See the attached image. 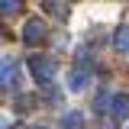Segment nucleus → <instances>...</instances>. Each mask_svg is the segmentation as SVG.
<instances>
[{
	"instance_id": "423d86ee",
	"label": "nucleus",
	"mask_w": 129,
	"mask_h": 129,
	"mask_svg": "<svg viewBox=\"0 0 129 129\" xmlns=\"http://www.w3.org/2000/svg\"><path fill=\"white\" fill-rule=\"evenodd\" d=\"M113 48H116V52H123V55L129 52V23L116 26V32H113Z\"/></svg>"
},
{
	"instance_id": "20e7f679",
	"label": "nucleus",
	"mask_w": 129,
	"mask_h": 129,
	"mask_svg": "<svg viewBox=\"0 0 129 129\" xmlns=\"http://www.w3.org/2000/svg\"><path fill=\"white\" fill-rule=\"evenodd\" d=\"M87 84H90V68H84V64H78V68H74V71L68 74V87H71V90L78 94V90H84Z\"/></svg>"
},
{
	"instance_id": "7ed1b4c3",
	"label": "nucleus",
	"mask_w": 129,
	"mask_h": 129,
	"mask_svg": "<svg viewBox=\"0 0 129 129\" xmlns=\"http://www.w3.org/2000/svg\"><path fill=\"white\" fill-rule=\"evenodd\" d=\"M45 19H39V16H32V19H26V26H23V42L26 45H42L45 42Z\"/></svg>"
},
{
	"instance_id": "39448f33",
	"label": "nucleus",
	"mask_w": 129,
	"mask_h": 129,
	"mask_svg": "<svg viewBox=\"0 0 129 129\" xmlns=\"http://www.w3.org/2000/svg\"><path fill=\"white\" fill-rule=\"evenodd\" d=\"M110 113L116 119H126L129 116V94H113L110 97Z\"/></svg>"
},
{
	"instance_id": "1a4fd4ad",
	"label": "nucleus",
	"mask_w": 129,
	"mask_h": 129,
	"mask_svg": "<svg viewBox=\"0 0 129 129\" xmlns=\"http://www.w3.org/2000/svg\"><path fill=\"white\" fill-rule=\"evenodd\" d=\"M23 10V0H0V16H13Z\"/></svg>"
},
{
	"instance_id": "6e6552de",
	"label": "nucleus",
	"mask_w": 129,
	"mask_h": 129,
	"mask_svg": "<svg viewBox=\"0 0 129 129\" xmlns=\"http://www.w3.org/2000/svg\"><path fill=\"white\" fill-rule=\"evenodd\" d=\"M61 129H84V116H81L78 110L64 113V116H61Z\"/></svg>"
},
{
	"instance_id": "9b49d317",
	"label": "nucleus",
	"mask_w": 129,
	"mask_h": 129,
	"mask_svg": "<svg viewBox=\"0 0 129 129\" xmlns=\"http://www.w3.org/2000/svg\"><path fill=\"white\" fill-rule=\"evenodd\" d=\"M0 129H3V116H0Z\"/></svg>"
},
{
	"instance_id": "0eeeda50",
	"label": "nucleus",
	"mask_w": 129,
	"mask_h": 129,
	"mask_svg": "<svg viewBox=\"0 0 129 129\" xmlns=\"http://www.w3.org/2000/svg\"><path fill=\"white\" fill-rule=\"evenodd\" d=\"M42 7H45V13H52L55 19H64V16H68V3H64V0H42Z\"/></svg>"
},
{
	"instance_id": "f03ea898",
	"label": "nucleus",
	"mask_w": 129,
	"mask_h": 129,
	"mask_svg": "<svg viewBox=\"0 0 129 129\" xmlns=\"http://www.w3.org/2000/svg\"><path fill=\"white\" fill-rule=\"evenodd\" d=\"M16 84H19V61L10 58V55H3L0 58V87L3 90H13Z\"/></svg>"
},
{
	"instance_id": "f257e3e1",
	"label": "nucleus",
	"mask_w": 129,
	"mask_h": 129,
	"mask_svg": "<svg viewBox=\"0 0 129 129\" xmlns=\"http://www.w3.org/2000/svg\"><path fill=\"white\" fill-rule=\"evenodd\" d=\"M29 71H32V78L39 81V84H52L55 71H58V64L52 61L48 55H32V58H29Z\"/></svg>"
},
{
	"instance_id": "9d476101",
	"label": "nucleus",
	"mask_w": 129,
	"mask_h": 129,
	"mask_svg": "<svg viewBox=\"0 0 129 129\" xmlns=\"http://www.w3.org/2000/svg\"><path fill=\"white\" fill-rule=\"evenodd\" d=\"M29 129H48V126H29Z\"/></svg>"
}]
</instances>
